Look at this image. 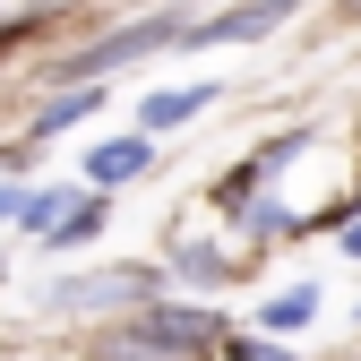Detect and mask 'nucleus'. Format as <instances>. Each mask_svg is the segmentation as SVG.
<instances>
[{
    "label": "nucleus",
    "mask_w": 361,
    "mask_h": 361,
    "mask_svg": "<svg viewBox=\"0 0 361 361\" xmlns=\"http://www.w3.org/2000/svg\"><path fill=\"white\" fill-rule=\"evenodd\" d=\"M164 43H180V18H138V26H121V35H104V43H86V52L52 61V78H61V86H104L121 61H138V52H164Z\"/></svg>",
    "instance_id": "obj_2"
},
{
    "label": "nucleus",
    "mask_w": 361,
    "mask_h": 361,
    "mask_svg": "<svg viewBox=\"0 0 361 361\" xmlns=\"http://www.w3.org/2000/svg\"><path fill=\"white\" fill-rule=\"evenodd\" d=\"M180 276H190V284H215V276H233V267H224V250H180Z\"/></svg>",
    "instance_id": "obj_11"
},
{
    "label": "nucleus",
    "mask_w": 361,
    "mask_h": 361,
    "mask_svg": "<svg viewBox=\"0 0 361 361\" xmlns=\"http://www.w3.org/2000/svg\"><path fill=\"white\" fill-rule=\"evenodd\" d=\"M310 319H319V293H310V284H293V293H276V301H267V327H310Z\"/></svg>",
    "instance_id": "obj_10"
},
{
    "label": "nucleus",
    "mask_w": 361,
    "mask_h": 361,
    "mask_svg": "<svg viewBox=\"0 0 361 361\" xmlns=\"http://www.w3.org/2000/svg\"><path fill=\"white\" fill-rule=\"evenodd\" d=\"M0 215H18V190H0Z\"/></svg>",
    "instance_id": "obj_14"
},
{
    "label": "nucleus",
    "mask_w": 361,
    "mask_h": 361,
    "mask_svg": "<svg viewBox=\"0 0 361 361\" xmlns=\"http://www.w3.org/2000/svg\"><path fill=\"white\" fill-rule=\"evenodd\" d=\"M293 18V0H241V9H224L207 26H180V43H258L267 26H284Z\"/></svg>",
    "instance_id": "obj_4"
},
{
    "label": "nucleus",
    "mask_w": 361,
    "mask_h": 361,
    "mask_svg": "<svg viewBox=\"0 0 361 361\" xmlns=\"http://www.w3.org/2000/svg\"><path fill=\"white\" fill-rule=\"evenodd\" d=\"M224 344V319H207V310H180V301H147L138 319H121L112 327V361L121 353H138V361H198V353H215Z\"/></svg>",
    "instance_id": "obj_1"
},
{
    "label": "nucleus",
    "mask_w": 361,
    "mask_h": 361,
    "mask_svg": "<svg viewBox=\"0 0 361 361\" xmlns=\"http://www.w3.org/2000/svg\"><path fill=\"white\" fill-rule=\"evenodd\" d=\"M353 18H361V0H353Z\"/></svg>",
    "instance_id": "obj_15"
},
{
    "label": "nucleus",
    "mask_w": 361,
    "mask_h": 361,
    "mask_svg": "<svg viewBox=\"0 0 361 361\" xmlns=\"http://www.w3.org/2000/svg\"><path fill=\"white\" fill-rule=\"evenodd\" d=\"M112 301H164V276L155 267H112V276H61L52 284V310H112Z\"/></svg>",
    "instance_id": "obj_3"
},
{
    "label": "nucleus",
    "mask_w": 361,
    "mask_h": 361,
    "mask_svg": "<svg viewBox=\"0 0 361 361\" xmlns=\"http://www.w3.org/2000/svg\"><path fill=\"white\" fill-rule=\"evenodd\" d=\"M95 95H104V86H69V95H52V112H43L35 138H52V129H78L86 112H95Z\"/></svg>",
    "instance_id": "obj_9"
},
{
    "label": "nucleus",
    "mask_w": 361,
    "mask_h": 361,
    "mask_svg": "<svg viewBox=\"0 0 361 361\" xmlns=\"http://www.w3.org/2000/svg\"><path fill=\"white\" fill-rule=\"evenodd\" d=\"M224 353H233V361H293V353H276V344H258V336H241V327H224Z\"/></svg>",
    "instance_id": "obj_12"
},
{
    "label": "nucleus",
    "mask_w": 361,
    "mask_h": 361,
    "mask_svg": "<svg viewBox=\"0 0 361 361\" xmlns=\"http://www.w3.org/2000/svg\"><path fill=\"white\" fill-rule=\"evenodd\" d=\"M207 104H215V86H164V95L138 104V129H147V138H155V129H180V121H198Z\"/></svg>",
    "instance_id": "obj_6"
},
{
    "label": "nucleus",
    "mask_w": 361,
    "mask_h": 361,
    "mask_svg": "<svg viewBox=\"0 0 361 361\" xmlns=\"http://www.w3.org/2000/svg\"><path fill=\"white\" fill-rule=\"evenodd\" d=\"M69 198L78 190H18V215L9 224H18V233H52V224L69 215Z\"/></svg>",
    "instance_id": "obj_7"
},
{
    "label": "nucleus",
    "mask_w": 361,
    "mask_h": 361,
    "mask_svg": "<svg viewBox=\"0 0 361 361\" xmlns=\"http://www.w3.org/2000/svg\"><path fill=\"white\" fill-rule=\"evenodd\" d=\"M138 172H155V138L138 129V138H104L95 155H86V180L95 190H121V180H138Z\"/></svg>",
    "instance_id": "obj_5"
},
{
    "label": "nucleus",
    "mask_w": 361,
    "mask_h": 361,
    "mask_svg": "<svg viewBox=\"0 0 361 361\" xmlns=\"http://www.w3.org/2000/svg\"><path fill=\"white\" fill-rule=\"evenodd\" d=\"M344 258H361V215H353V224H344Z\"/></svg>",
    "instance_id": "obj_13"
},
{
    "label": "nucleus",
    "mask_w": 361,
    "mask_h": 361,
    "mask_svg": "<svg viewBox=\"0 0 361 361\" xmlns=\"http://www.w3.org/2000/svg\"><path fill=\"white\" fill-rule=\"evenodd\" d=\"M104 215H112V207H104L95 190H86V198H69V215L52 224V241H61V250H78V241H95V233H104Z\"/></svg>",
    "instance_id": "obj_8"
},
{
    "label": "nucleus",
    "mask_w": 361,
    "mask_h": 361,
    "mask_svg": "<svg viewBox=\"0 0 361 361\" xmlns=\"http://www.w3.org/2000/svg\"><path fill=\"white\" fill-rule=\"evenodd\" d=\"M293 9H301V0H293Z\"/></svg>",
    "instance_id": "obj_16"
}]
</instances>
